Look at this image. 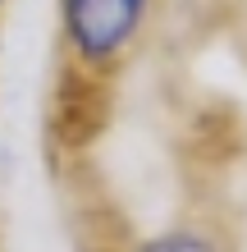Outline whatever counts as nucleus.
<instances>
[{"instance_id":"f257e3e1","label":"nucleus","mask_w":247,"mask_h":252,"mask_svg":"<svg viewBox=\"0 0 247 252\" xmlns=\"http://www.w3.org/2000/svg\"><path fill=\"white\" fill-rule=\"evenodd\" d=\"M151 0H60V46L74 73L110 78L137 51Z\"/></svg>"},{"instance_id":"7ed1b4c3","label":"nucleus","mask_w":247,"mask_h":252,"mask_svg":"<svg viewBox=\"0 0 247 252\" xmlns=\"http://www.w3.org/2000/svg\"><path fill=\"white\" fill-rule=\"evenodd\" d=\"M0 9H5V0H0Z\"/></svg>"},{"instance_id":"f03ea898","label":"nucleus","mask_w":247,"mask_h":252,"mask_svg":"<svg viewBox=\"0 0 247 252\" xmlns=\"http://www.w3.org/2000/svg\"><path fill=\"white\" fill-rule=\"evenodd\" d=\"M124 252H234L229 239L211 225H169V229H156V234H142L133 239Z\"/></svg>"}]
</instances>
